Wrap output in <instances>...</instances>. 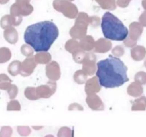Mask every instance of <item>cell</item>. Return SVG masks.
Returning <instances> with one entry per match:
<instances>
[{
    "mask_svg": "<svg viewBox=\"0 0 146 137\" xmlns=\"http://www.w3.org/2000/svg\"><path fill=\"white\" fill-rule=\"evenodd\" d=\"M96 76L101 86L107 88L120 87L129 81L128 67L119 58L110 55L96 63Z\"/></svg>",
    "mask_w": 146,
    "mask_h": 137,
    "instance_id": "cell-1",
    "label": "cell"
},
{
    "mask_svg": "<svg viewBox=\"0 0 146 137\" xmlns=\"http://www.w3.org/2000/svg\"><path fill=\"white\" fill-rule=\"evenodd\" d=\"M59 31L57 26L50 21H44L28 26L24 31V39L34 51L46 52L58 38Z\"/></svg>",
    "mask_w": 146,
    "mask_h": 137,
    "instance_id": "cell-2",
    "label": "cell"
},
{
    "mask_svg": "<svg viewBox=\"0 0 146 137\" xmlns=\"http://www.w3.org/2000/svg\"><path fill=\"white\" fill-rule=\"evenodd\" d=\"M101 30L105 39L113 41H123L128 36V29L114 14L106 12L101 19Z\"/></svg>",
    "mask_w": 146,
    "mask_h": 137,
    "instance_id": "cell-3",
    "label": "cell"
},
{
    "mask_svg": "<svg viewBox=\"0 0 146 137\" xmlns=\"http://www.w3.org/2000/svg\"><path fill=\"white\" fill-rule=\"evenodd\" d=\"M82 70L88 76H93L96 71V56L94 53L86 52L82 62Z\"/></svg>",
    "mask_w": 146,
    "mask_h": 137,
    "instance_id": "cell-4",
    "label": "cell"
},
{
    "mask_svg": "<svg viewBox=\"0 0 146 137\" xmlns=\"http://www.w3.org/2000/svg\"><path fill=\"white\" fill-rule=\"evenodd\" d=\"M57 84L56 81H49L44 85L36 87L37 95L40 98H48L52 96L56 91Z\"/></svg>",
    "mask_w": 146,
    "mask_h": 137,
    "instance_id": "cell-5",
    "label": "cell"
},
{
    "mask_svg": "<svg viewBox=\"0 0 146 137\" xmlns=\"http://www.w3.org/2000/svg\"><path fill=\"white\" fill-rule=\"evenodd\" d=\"M46 75L49 81H56L60 79L61 76V68L58 63L56 61H50L46 67Z\"/></svg>",
    "mask_w": 146,
    "mask_h": 137,
    "instance_id": "cell-6",
    "label": "cell"
},
{
    "mask_svg": "<svg viewBox=\"0 0 146 137\" xmlns=\"http://www.w3.org/2000/svg\"><path fill=\"white\" fill-rule=\"evenodd\" d=\"M37 64L34 60V56L31 57H27L24 61L21 62V72L20 75L22 76L27 77L32 74L34 71V69L36 67Z\"/></svg>",
    "mask_w": 146,
    "mask_h": 137,
    "instance_id": "cell-7",
    "label": "cell"
},
{
    "mask_svg": "<svg viewBox=\"0 0 146 137\" xmlns=\"http://www.w3.org/2000/svg\"><path fill=\"white\" fill-rule=\"evenodd\" d=\"M86 102L88 106L93 111H103L105 108L104 102L97 94L87 96Z\"/></svg>",
    "mask_w": 146,
    "mask_h": 137,
    "instance_id": "cell-8",
    "label": "cell"
},
{
    "mask_svg": "<svg viewBox=\"0 0 146 137\" xmlns=\"http://www.w3.org/2000/svg\"><path fill=\"white\" fill-rule=\"evenodd\" d=\"M101 86L96 76H94L90 79H88L85 83V92L87 96L96 94L101 91Z\"/></svg>",
    "mask_w": 146,
    "mask_h": 137,
    "instance_id": "cell-9",
    "label": "cell"
},
{
    "mask_svg": "<svg viewBox=\"0 0 146 137\" xmlns=\"http://www.w3.org/2000/svg\"><path fill=\"white\" fill-rule=\"evenodd\" d=\"M112 49V43L110 40L105 38H100L95 41L94 51L96 53L104 54Z\"/></svg>",
    "mask_w": 146,
    "mask_h": 137,
    "instance_id": "cell-10",
    "label": "cell"
},
{
    "mask_svg": "<svg viewBox=\"0 0 146 137\" xmlns=\"http://www.w3.org/2000/svg\"><path fill=\"white\" fill-rule=\"evenodd\" d=\"M143 31V27L138 22H133L130 25L128 37L133 40L138 41Z\"/></svg>",
    "mask_w": 146,
    "mask_h": 137,
    "instance_id": "cell-11",
    "label": "cell"
},
{
    "mask_svg": "<svg viewBox=\"0 0 146 137\" xmlns=\"http://www.w3.org/2000/svg\"><path fill=\"white\" fill-rule=\"evenodd\" d=\"M131 55L133 59L135 60V61H142L146 56L145 47H144L143 46L136 45L133 48L131 49Z\"/></svg>",
    "mask_w": 146,
    "mask_h": 137,
    "instance_id": "cell-12",
    "label": "cell"
},
{
    "mask_svg": "<svg viewBox=\"0 0 146 137\" xmlns=\"http://www.w3.org/2000/svg\"><path fill=\"white\" fill-rule=\"evenodd\" d=\"M79 47L81 49L85 51H92L94 49V45H95V40L91 36H85L84 38L80 39Z\"/></svg>",
    "mask_w": 146,
    "mask_h": 137,
    "instance_id": "cell-13",
    "label": "cell"
},
{
    "mask_svg": "<svg viewBox=\"0 0 146 137\" xmlns=\"http://www.w3.org/2000/svg\"><path fill=\"white\" fill-rule=\"evenodd\" d=\"M128 94L133 97H140L143 93V86L136 81H133L128 86L127 88Z\"/></svg>",
    "mask_w": 146,
    "mask_h": 137,
    "instance_id": "cell-14",
    "label": "cell"
},
{
    "mask_svg": "<svg viewBox=\"0 0 146 137\" xmlns=\"http://www.w3.org/2000/svg\"><path fill=\"white\" fill-rule=\"evenodd\" d=\"M4 37L8 43L11 44H15L18 41V32L14 28L9 27L4 30Z\"/></svg>",
    "mask_w": 146,
    "mask_h": 137,
    "instance_id": "cell-15",
    "label": "cell"
},
{
    "mask_svg": "<svg viewBox=\"0 0 146 137\" xmlns=\"http://www.w3.org/2000/svg\"><path fill=\"white\" fill-rule=\"evenodd\" d=\"M86 34V27L76 26L70 31V35L74 39H81Z\"/></svg>",
    "mask_w": 146,
    "mask_h": 137,
    "instance_id": "cell-16",
    "label": "cell"
},
{
    "mask_svg": "<svg viewBox=\"0 0 146 137\" xmlns=\"http://www.w3.org/2000/svg\"><path fill=\"white\" fill-rule=\"evenodd\" d=\"M34 57L37 64H47L51 61V54L48 51L38 52L34 56Z\"/></svg>",
    "mask_w": 146,
    "mask_h": 137,
    "instance_id": "cell-17",
    "label": "cell"
},
{
    "mask_svg": "<svg viewBox=\"0 0 146 137\" xmlns=\"http://www.w3.org/2000/svg\"><path fill=\"white\" fill-rule=\"evenodd\" d=\"M21 62L19 60H14L11 61L8 66V72L12 76H16L20 74L21 72Z\"/></svg>",
    "mask_w": 146,
    "mask_h": 137,
    "instance_id": "cell-18",
    "label": "cell"
},
{
    "mask_svg": "<svg viewBox=\"0 0 146 137\" xmlns=\"http://www.w3.org/2000/svg\"><path fill=\"white\" fill-rule=\"evenodd\" d=\"M146 109V97L141 96L136 98L133 103L131 110L132 111H145Z\"/></svg>",
    "mask_w": 146,
    "mask_h": 137,
    "instance_id": "cell-19",
    "label": "cell"
},
{
    "mask_svg": "<svg viewBox=\"0 0 146 137\" xmlns=\"http://www.w3.org/2000/svg\"><path fill=\"white\" fill-rule=\"evenodd\" d=\"M79 42L77 40L71 39L68 40L65 44V49L71 54H74L75 51L79 49Z\"/></svg>",
    "mask_w": 146,
    "mask_h": 137,
    "instance_id": "cell-20",
    "label": "cell"
},
{
    "mask_svg": "<svg viewBox=\"0 0 146 137\" xmlns=\"http://www.w3.org/2000/svg\"><path fill=\"white\" fill-rule=\"evenodd\" d=\"M74 80L76 84H84L88 80V75L82 69L78 70L74 73Z\"/></svg>",
    "mask_w": 146,
    "mask_h": 137,
    "instance_id": "cell-21",
    "label": "cell"
},
{
    "mask_svg": "<svg viewBox=\"0 0 146 137\" xmlns=\"http://www.w3.org/2000/svg\"><path fill=\"white\" fill-rule=\"evenodd\" d=\"M11 58V51L7 47L0 48V64H4Z\"/></svg>",
    "mask_w": 146,
    "mask_h": 137,
    "instance_id": "cell-22",
    "label": "cell"
},
{
    "mask_svg": "<svg viewBox=\"0 0 146 137\" xmlns=\"http://www.w3.org/2000/svg\"><path fill=\"white\" fill-rule=\"evenodd\" d=\"M24 96L27 99L30 100V101H36V100L39 99L38 95H37L36 87H27L24 90Z\"/></svg>",
    "mask_w": 146,
    "mask_h": 137,
    "instance_id": "cell-23",
    "label": "cell"
},
{
    "mask_svg": "<svg viewBox=\"0 0 146 137\" xmlns=\"http://www.w3.org/2000/svg\"><path fill=\"white\" fill-rule=\"evenodd\" d=\"M11 81L9 77L5 74H0V90H6L11 86Z\"/></svg>",
    "mask_w": 146,
    "mask_h": 137,
    "instance_id": "cell-24",
    "label": "cell"
},
{
    "mask_svg": "<svg viewBox=\"0 0 146 137\" xmlns=\"http://www.w3.org/2000/svg\"><path fill=\"white\" fill-rule=\"evenodd\" d=\"M86 54V51H84L83 49H81V48L77 50L76 51L72 54L73 59L75 61V62H76L77 64H82L83 61H84V58H85V56Z\"/></svg>",
    "mask_w": 146,
    "mask_h": 137,
    "instance_id": "cell-25",
    "label": "cell"
},
{
    "mask_svg": "<svg viewBox=\"0 0 146 137\" xmlns=\"http://www.w3.org/2000/svg\"><path fill=\"white\" fill-rule=\"evenodd\" d=\"M57 137H74V131L68 126H62L57 133Z\"/></svg>",
    "mask_w": 146,
    "mask_h": 137,
    "instance_id": "cell-26",
    "label": "cell"
},
{
    "mask_svg": "<svg viewBox=\"0 0 146 137\" xmlns=\"http://www.w3.org/2000/svg\"><path fill=\"white\" fill-rule=\"evenodd\" d=\"M19 135L21 137H27L31 134V129L27 126H19L17 128Z\"/></svg>",
    "mask_w": 146,
    "mask_h": 137,
    "instance_id": "cell-27",
    "label": "cell"
},
{
    "mask_svg": "<svg viewBox=\"0 0 146 137\" xmlns=\"http://www.w3.org/2000/svg\"><path fill=\"white\" fill-rule=\"evenodd\" d=\"M20 51H21V54L25 56L26 57H31L34 56V50L27 44H24L21 46L20 48Z\"/></svg>",
    "mask_w": 146,
    "mask_h": 137,
    "instance_id": "cell-28",
    "label": "cell"
},
{
    "mask_svg": "<svg viewBox=\"0 0 146 137\" xmlns=\"http://www.w3.org/2000/svg\"><path fill=\"white\" fill-rule=\"evenodd\" d=\"M7 111H20L21 110L20 103L17 100H11L7 104Z\"/></svg>",
    "mask_w": 146,
    "mask_h": 137,
    "instance_id": "cell-29",
    "label": "cell"
},
{
    "mask_svg": "<svg viewBox=\"0 0 146 137\" xmlns=\"http://www.w3.org/2000/svg\"><path fill=\"white\" fill-rule=\"evenodd\" d=\"M11 24H13V20L11 19V17H9V15L4 16L0 21V25H1V28H3L4 29L9 28Z\"/></svg>",
    "mask_w": 146,
    "mask_h": 137,
    "instance_id": "cell-30",
    "label": "cell"
},
{
    "mask_svg": "<svg viewBox=\"0 0 146 137\" xmlns=\"http://www.w3.org/2000/svg\"><path fill=\"white\" fill-rule=\"evenodd\" d=\"M13 129L9 126H4L0 129V137H11Z\"/></svg>",
    "mask_w": 146,
    "mask_h": 137,
    "instance_id": "cell-31",
    "label": "cell"
},
{
    "mask_svg": "<svg viewBox=\"0 0 146 137\" xmlns=\"http://www.w3.org/2000/svg\"><path fill=\"white\" fill-rule=\"evenodd\" d=\"M134 80L136 82L139 83L141 85L146 84V72L145 71H139L134 76Z\"/></svg>",
    "mask_w": 146,
    "mask_h": 137,
    "instance_id": "cell-32",
    "label": "cell"
},
{
    "mask_svg": "<svg viewBox=\"0 0 146 137\" xmlns=\"http://www.w3.org/2000/svg\"><path fill=\"white\" fill-rule=\"evenodd\" d=\"M112 54L113 57L119 58V57H122L125 54V49L124 47L121 45L115 46L113 49H112Z\"/></svg>",
    "mask_w": 146,
    "mask_h": 137,
    "instance_id": "cell-33",
    "label": "cell"
},
{
    "mask_svg": "<svg viewBox=\"0 0 146 137\" xmlns=\"http://www.w3.org/2000/svg\"><path fill=\"white\" fill-rule=\"evenodd\" d=\"M19 92V88L14 84H11V86L8 88L7 90V93H8L9 97L10 99L13 100L17 97V96L18 95Z\"/></svg>",
    "mask_w": 146,
    "mask_h": 137,
    "instance_id": "cell-34",
    "label": "cell"
},
{
    "mask_svg": "<svg viewBox=\"0 0 146 137\" xmlns=\"http://www.w3.org/2000/svg\"><path fill=\"white\" fill-rule=\"evenodd\" d=\"M123 44L125 47H128V48H133L134 47L137 45V41L131 39L128 36L127 38L125 40H123Z\"/></svg>",
    "mask_w": 146,
    "mask_h": 137,
    "instance_id": "cell-35",
    "label": "cell"
},
{
    "mask_svg": "<svg viewBox=\"0 0 146 137\" xmlns=\"http://www.w3.org/2000/svg\"><path fill=\"white\" fill-rule=\"evenodd\" d=\"M68 111H83L84 110V107L79 104L77 103H73L71 104L68 107Z\"/></svg>",
    "mask_w": 146,
    "mask_h": 137,
    "instance_id": "cell-36",
    "label": "cell"
},
{
    "mask_svg": "<svg viewBox=\"0 0 146 137\" xmlns=\"http://www.w3.org/2000/svg\"><path fill=\"white\" fill-rule=\"evenodd\" d=\"M140 23L143 27H146V11L143 13L140 17Z\"/></svg>",
    "mask_w": 146,
    "mask_h": 137,
    "instance_id": "cell-37",
    "label": "cell"
},
{
    "mask_svg": "<svg viewBox=\"0 0 146 137\" xmlns=\"http://www.w3.org/2000/svg\"><path fill=\"white\" fill-rule=\"evenodd\" d=\"M31 128L33 130H35V131H39V130L44 128V126H33Z\"/></svg>",
    "mask_w": 146,
    "mask_h": 137,
    "instance_id": "cell-38",
    "label": "cell"
},
{
    "mask_svg": "<svg viewBox=\"0 0 146 137\" xmlns=\"http://www.w3.org/2000/svg\"><path fill=\"white\" fill-rule=\"evenodd\" d=\"M142 4H143V8L146 9V0H143V1Z\"/></svg>",
    "mask_w": 146,
    "mask_h": 137,
    "instance_id": "cell-39",
    "label": "cell"
},
{
    "mask_svg": "<svg viewBox=\"0 0 146 137\" xmlns=\"http://www.w3.org/2000/svg\"><path fill=\"white\" fill-rule=\"evenodd\" d=\"M8 0H0V4H4V3L7 2Z\"/></svg>",
    "mask_w": 146,
    "mask_h": 137,
    "instance_id": "cell-40",
    "label": "cell"
},
{
    "mask_svg": "<svg viewBox=\"0 0 146 137\" xmlns=\"http://www.w3.org/2000/svg\"><path fill=\"white\" fill-rule=\"evenodd\" d=\"M44 137H55L54 135H52V134H47V135H46Z\"/></svg>",
    "mask_w": 146,
    "mask_h": 137,
    "instance_id": "cell-41",
    "label": "cell"
},
{
    "mask_svg": "<svg viewBox=\"0 0 146 137\" xmlns=\"http://www.w3.org/2000/svg\"><path fill=\"white\" fill-rule=\"evenodd\" d=\"M144 66H145V68H146V59L145 60V62H144Z\"/></svg>",
    "mask_w": 146,
    "mask_h": 137,
    "instance_id": "cell-42",
    "label": "cell"
}]
</instances>
